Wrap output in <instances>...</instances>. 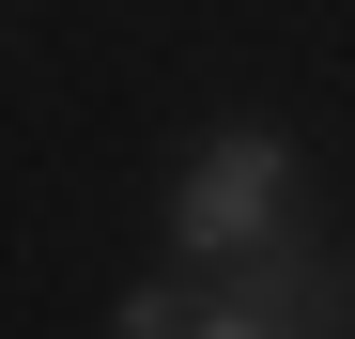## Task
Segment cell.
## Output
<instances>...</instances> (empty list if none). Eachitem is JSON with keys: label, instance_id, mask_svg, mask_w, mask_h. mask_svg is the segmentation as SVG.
Instances as JSON below:
<instances>
[{"label": "cell", "instance_id": "cell-1", "mask_svg": "<svg viewBox=\"0 0 355 339\" xmlns=\"http://www.w3.org/2000/svg\"><path fill=\"white\" fill-rule=\"evenodd\" d=\"M278 232H293V139H263V124L186 139V170H170V247H186V277L248 262V247H278Z\"/></svg>", "mask_w": 355, "mask_h": 339}, {"label": "cell", "instance_id": "cell-2", "mask_svg": "<svg viewBox=\"0 0 355 339\" xmlns=\"http://www.w3.org/2000/svg\"><path fill=\"white\" fill-rule=\"evenodd\" d=\"M216 293L248 309L263 339H355V262H340L324 232H278V247H248V262H216Z\"/></svg>", "mask_w": 355, "mask_h": 339}, {"label": "cell", "instance_id": "cell-3", "mask_svg": "<svg viewBox=\"0 0 355 339\" xmlns=\"http://www.w3.org/2000/svg\"><path fill=\"white\" fill-rule=\"evenodd\" d=\"M108 339H263V324L232 309L216 277H139V293L108 309Z\"/></svg>", "mask_w": 355, "mask_h": 339}]
</instances>
